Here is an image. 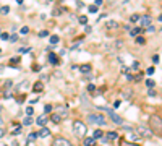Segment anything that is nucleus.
<instances>
[{
    "mask_svg": "<svg viewBox=\"0 0 162 146\" xmlns=\"http://www.w3.org/2000/svg\"><path fill=\"white\" fill-rule=\"evenodd\" d=\"M146 86L149 88V89H152V88L156 86V81H154V80H146Z\"/></svg>",
    "mask_w": 162,
    "mask_h": 146,
    "instance_id": "nucleus-24",
    "label": "nucleus"
},
{
    "mask_svg": "<svg viewBox=\"0 0 162 146\" xmlns=\"http://www.w3.org/2000/svg\"><path fill=\"white\" fill-rule=\"evenodd\" d=\"M104 136V133H102L101 130H94V133H92V138L94 140H97V138H102Z\"/></svg>",
    "mask_w": 162,
    "mask_h": 146,
    "instance_id": "nucleus-20",
    "label": "nucleus"
},
{
    "mask_svg": "<svg viewBox=\"0 0 162 146\" xmlns=\"http://www.w3.org/2000/svg\"><path fill=\"white\" fill-rule=\"evenodd\" d=\"M31 123H33V119H31V117H26L25 120H23V125H26V127H29Z\"/></svg>",
    "mask_w": 162,
    "mask_h": 146,
    "instance_id": "nucleus-27",
    "label": "nucleus"
},
{
    "mask_svg": "<svg viewBox=\"0 0 162 146\" xmlns=\"http://www.w3.org/2000/svg\"><path fill=\"white\" fill-rule=\"evenodd\" d=\"M37 136H39V138H47V136H50V130H49L47 127H42V128L37 131Z\"/></svg>",
    "mask_w": 162,
    "mask_h": 146,
    "instance_id": "nucleus-9",
    "label": "nucleus"
},
{
    "mask_svg": "<svg viewBox=\"0 0 162 146\" xmlns=\"http://www.w3.org/2000/svg\"><path fill=\"white\" fill-rule=\"evenodd\" d=\"M20 33H21V34H28V33H29V28H21Z\"/></svg>",
    "mask_w": 162,
    "mask_h": 146,
    "instance_id": "nucleus-39",
    "label": "nucleus"
},
{
    "mask_svg": "<svg viewBox=\"0 0 162 146\" xmlns=\"http://www.w3.org/2000/svg\"><path fill=\"white\" fill-rule=\"evenodd\" d=\"M37 138V133H31L29 136H28V141H33V140H36Z\"/></svg>",
    "mask_w": 162,
    "mask_h": 146,
    "instance_id": "nucleus-33",
    "label": "nucleus"
},
{
    "mask_svg": "<svg viewBox=\"0 0 162 146\" xmlns=\"http://www.w3.org/2000/svg\"><path fill=\"white\" fill-rule=\"evenodd\" d=\"M78 68H80L81 73H89V71H91V65H89V63H84V65L78 67Z\"/></svg>",
    "mask_w": 162,
    "mask_h": 146,
    "instance_id": "nucleus-15",
    "label": "nucleus"
},
{
    "mask_svg": "<svg viewBox=\"0 0 162 146\" xmlns=\"http://www.w3.org/2000/svg\"><path fill=\"white\" fill-rule=\"evenodd\" d=\"M147 94L151 96V97H154V96H156V89H149L147 91Z\"/></svg>",
    "mask_w": 162,
    "mask_h": 146,
    "instance_id": "nucleus-42",
    "label": "nucleus"
},
{
    "mask_svg": "<svg viewBox=\"0 0 162 146\" xmlns=\"http://www.w3.org/2000/svg\"><path fill=\"white\" fill-rule=\"evenodd\" d=\"M149 130L154 135H162V119L157 114H152L149 117Z\"/></svg>",
    "mask_w": 162,
    "mask_h": 146,
    "instance_id": "nucleus-1",
    "label": "nucleus"
},
{
    "mask_svg": "<svg viewBox=\"0 0 162 146\" xmlns=\"http://www.w3.org/2000/svg\"><path fill=\"white\" fill-rule=\"evenodd\" d=\"M2 123H3V120H2V119H0V125H2Z\"/></svg>",
    "mask_w": 162,
    "mask_h": 146,
    "instance_id": "nucleus-52",
    "label": "nucleus"
},
{
    "mask_svg": "<svg viewBox=\"0 0 162 146\" xmlns=\"http://www.w3.org/2000/svg\"><path fill=\"white\" fill-rule=\"evenodd\" d=\"M131 94H133L131 89H125V91H123V97H125V99H130V97H131Z\"/></svg>",
    "mask_w": 162,
    "mask_h": 146,
    "instance_id": "nucleus-22",
    "label": "nucleus"
},
{
    "mask_svg": "<svg viewBox=\"0 0 162 146\" xmlns=\"http://www.w3.org/2000/svg\"><path fill=\"white\" fill-rule=\"evenodd\" d=\"M0 52H2V49H0Z\"/></svg>",
    "mask_w": 162,
    "mask_h": 146,
    "instance_id": "nucleus-54",
    "label": "nucleus"
},
{
    "mask_svg": "<svg viewBox=\"0 0 162 146\" xmlns=\"http://www.w3.org/2000/svg\"><path fill=\"white\" fill-rule=\"evenodd\" d=\"M49 120H52V122H54V123H60L62 117H60V115H57L55 112H54V114H52V115H50V119H49Z\"/></svg>",
    "mask_w": 162,
    "mask_h": 146,
    "instance_id": "nucleus-17",
    "label": "nucleus"
},
{
    "mask_svg": "<svg viewBox=\"0 0 162 146\" xmlns=\"http://www.w3.org/2000/svg\"><path fill=\"white\" fill-rule=\"evenodd\" d=\"M84 146H96V140H94L92 136H88V138H84Z\"/></svg>",
    "mask_w": 162,
    "mask_h": 146,
    "instance_id": "nucleus-14",
    "label": "nucleus"
},
{
    "mask_svg": "<svg viewBox=\"0 0 162 146\" xmlns=\"http://www.w3.org/2000/svg\"><path fill=\"white\" fill-rule=\"evenodd\" d=\"M86 131H88V127L84 125V122L81 120L73 122V133L76 135V138H86Z\"/></svg>",
    "mask_w": 162,
    "mask_h": 146,
    "instance_id": "nucleus-2",
    "label": "nucleus"
},
{
    "mask_svg": "<svg viewBox=\"0 0 162 146\" xmlns=\"http://www.w3.org/2000/svg\"><path fill=\"white\" fill-rule=\"evenodd\" d=\"M138 67H139V63H138V62H133V65H131L133 70H138Z\"/></svg>",
    "mask_w": 162,
    "mask_h": 146,
    "instance_id": "nucleus-44",
    "label": "nucleus"
},
{
    "mask_svg": "<svg viewBox=\"0 0 162 146\" xmlns=\"http://www.w3.org/2000/svg\"><path fill=\"white\" fill-rule=\"evenodd\" d=\"M94 5H96V7H101L102 5V0H94Z\"/></svg>",
    "mask_w": 162,
    "mask_h": 146,
    "instance_id": "nucleus-46",
    "label": "nucleus"
},
{
    "mask_svg": "<svg viewBox=\"0 0 162 146\" xmlns=\"http://www.w3.org/2000/svg\"><path fill=\"white\" fill-rule=\"evenodd\" d=\"M47 34H49V33H47V31H40V33H39V37H46Z\"/></svg>",
    "mask_w": 162,
    "mask_h": 146,
    "instance_id": "nucleus-43",
    "label": "nucleus"
},
{
    "mask_svg": "<svg viewBox=\"0 0 162 146\" xmlns=\"http://www.w3.org/2000/svg\"><path fill=\"white\" fill-rule=\"evenodd\" d=\"M88 91H89V93H94V91H96V86L92 85V83H89V85H88Z\"/></svg>",
    "mask_w": 162,
    "mask_h": 146,
    "instance_id": "nucleus-31",
    "label": "nucleus"
},
{
    "mask_svg": "<svg viewBox=\"0 0 162 146\" xmlns=\"http://www.w3.org/2000/svg\"><path fill=\"white\" fill-rule=\"evenodd\" d=\"M0 37H2L3 41H8V39H10V36L7 34V33H2V34H0Z\"/></svg>",
    "mask_w": 162,
    "mask_h": 146,
    "instance_id": "nucleus-36",
    "label": "nucleus"
},
{
    "mask_svg": "<svg viewBox=\"0 0 162 146\" xmlns=\"http://www.w3.org/2000/svg\"><path fill=\"white\" fill-rule=\"evenodd\" d=\"M159 21H162V16H159Z\"/></svg>",
    "mask_w": 162,
    "mask_h": 146,
    "instance_id": "nucleus-53",
    "label": "nucleus"
},
{
    "mask_svg": "<svg viewBox=\"0 0 162 146\" xmlns=\"http://www.w3.org/2000/svg\"><path fill=\"white\" fill-rule=\"evenodd\" d=\"M152 62H154V63H159V55H152Z\"/></svg>",
    "mask_w": 162,
    "mask_h": 146,
    "instance_id": "nucleus-45",
    "label": "nucleus"
},
{
    "mask_svg": "<svg viewBox=\"0 0 162 146\" xmlns=\"http://www.w3.org/2000/svg\"><path fill=\"white\" fill-rule=\"evenodd\" d=\"M33 70H34V71H39L40 67H39V65H33Z\"/></svg>",
    "mask_w": 162,
    "mask_h": 146,
    "instance_id": "nucleus-48",
    "label": "nucleus"
},
{
    "mask_svg": "<svg viewBox=\"0 0 162 146\" xmlns=\"http://www.w3.org/2000/svg\"><path fill=\"white\" fill-rule=\"evenodd\" d=\"M106 112L109 114V117L112 119V122H114V123H117V125H123V119H122L120 115H117L112 109H106Z\"/></svg>",
    "mask_w": 162,
    "mask_h": 146,
    "instance_id": "nucleus-5",
    "label": "nucleus"
},
{
    "mask_svg": "<svg viewBox=\"0 0 162 146\" xmlns=\"http://www.w3.org/2000/svg\"><path fill=\"white\" fill-rule=\"evenodd\" d=\"M120 104H122V101H120V99H117V101L114 102V109H118V107H120Z\"/></svg>",
    "mask_w": 162,
    "mask_h": 146,
    "instance_id": "nucleus-37",
    "label": "nucleus"
},
{
    "mask_svg": "<svg viewBox=\"0 0 162 146\" xmlns=\"http://www.w3.org/2000/svg\"><path fill=\"white\" fill-rule=\"evenodd\" d=\"M88 10H89V13H97V7L96 5H89Z\"/></svg>",
    "mask_w": 162,
    "mask_h": 146,
    "instance_id": "nucleus-28",
    "label": "nucleus"
},
{
    "mask_svg": "<svg viewBox=\"0 0 162 146\" xmlns=\"http://www.w3.org/2000/svg\"><path fill=\"white\" fill-rule=\"evenodd\" d=\"M91 31H92V29H91V26H86V29H84V33H91Z\"/></svg>",
    "mask_w": 162,
    "mask_h": 146,
    "instance_id": "nucleus-50",
    "label": "nucleus"
},
{
    "mask_svg": "<svg viewBox=\"0 0 162 146\" xmlns=\"http://www.w3.org/2000/svg\"><path fill=\"white\" fill-rule=\"evenodd\" d=\"M141 31H144V29H143V28H135V29L130 31V36H136V37H138V34H139Z\"/></svg>",
    "mask_w": 162,
    "mask_h": 146,
    "instance_id": "nucleus-19",
    "label": "nucleus"
},
{
    "mask_svg": "<svg viewBox=\"0 0 162 146\" xmlns=\"http://www.w3.org/2000/svg\"><path fill=\"white\" fill-rule=\"evenodd\" d=\"M88 119H89L91 123H96V125H101V127L106 125V119H104V115H101V114H89Z\"/></svg>",
    "mask_w": 162,
    "mask_h": 146,
    "instance_id": "nucleus-3",
    "label": "nucleus"
},
{
    "mask_svg": "<svg viewBox=\"0 0 162 146\" xmlns=\"http://www.w3.org/2000/svg\"><path fill=\"white\" fill-rule=\"evenodd\" d=\"M8 11H10V7H7V5H3L2 8H0V13H2V15H7Z\"/></svg>",
    "mask_w": 162,
    "mask_h": 146,
    "instance_id": "nucleus-26",
    "label": "nucleus"
},
{
    "mask_svg": "<svg viewBox=\"0 0 162 146\" xmlns=\"http://www.w3.org/2000/svg\"><path fill=\"white\" fill-rule=\"evenodd\" d=\"M42 89H44V83H42V81L34 83V86H33V91H34V93H40Z\"/></svg>",
    "mask_w": 162,
    "mask_h": 146,
    "instance_id": "nucleus-10",
    "label": "nucleus"
},
{
    "mask_svg": "<svg viewBox=\"0 0 162 146\" xmlns=\"http://www.w3.org/2000/svg\"><path fill=\"white\" fill-rule=\"evenodd\" d=\"M120 146H139V145H136V143H130V141H127V140H122Z\"/></svg>",
    "mask_w": 162,
    "mask_h": 146,
    "instance_id": "nucleus-21",
    "label": "nucleus"
},
{
    "mask_svg": "<svg viewBox=\"0 0 162 146\" xmlns=\"http://www.w3.org/2000/svg\"><path fill=\"white\" fill-rule=\"evenodd\" d=\"M151 21H152V18L149 15H144L141 18V28L143 29H144V28H149V26H151Z\"/></svg>",
    "mask_w": 162,
    "mask_h": 146,
    "instance_id": "nucleus-7",
    "label": "nucleus"
},
{
    "mask_svg": "<svg viewBox=\"0 0 162 146\" xmlns=\"http://www.w3.org/2000/svg\"><path fill=\"white\" fill-rule=\"evenodd\" d=\"M146 73L147 75H152V73H154V67H149V68L146 70Z\"/></svg>",
    "mask_w": 162,
    "mask_h": 146,
    "instance_id": "nucleus-40",
    "label": "nucleus"
},
{
    "mask_svg": "<svg viewBox=\"0 0 162 146\" xmlns=\"http://www.w3.org/2000/svg\"><path fill=\"white\" fill-rule=\"evenodd\" d=\"M78 21H80L81 25H86V23H88V18H86V16H80V20H78Z\"/></svg>",
    "mask_w": 162,
    "mask_h": 146,
    "instance_id": "nucleus-32",
    "label": "nucleus"
},
{
    "mask_svg": "<svg viewBox=\"0 0 162 146\" xmlns=\"http://www.w3.org/2000/svg\"><path fill=\"white\" fill-rule=\"evenodd\" d=\"M138 131H139V136H144V138H149V136H152L151 131L147 130L146 127H143V125L138 127Z\"/></svg>",
    "mask_w": 162,
    "mask_h": 146,
    "instance_id": "nucleus-8",
    "label": "nucleus"
},
{
    "mask_svg": "<svg viewBox=\"0 0 162 146\" xmlns=\"http://www.w3.org/2000/svg\"><path fill=\"white\" fill-rule=\"evenodd\" d=\"M26 114H28V117L33 115V107H28V109H26Z\"/></svg>",
    "mask_w": 162,
    "mask_h": 146,
    "instance_id": "nucleus-41",
    "label": "nucleus"
},
{
    "mask_svg": "<svg viewBox=\"0 0 162 146\" xmlns=\"http://www.w3.org/2000/svg\"><path fill=\"white\" fill-rule=\"evenodd\" d=\"M11 146H20V143H18V141H13V143H11Z\"/></svg>",
    "mask_w": 162,
    "mask_h": 146,
    "instance_id": "nucleus-51",
    "label": "nucleus"
},
{
    "mask_svg": "<svg viewBox=\"0 0 162 146\" xmlns=\"http://www.w3.org/2000/svg\"><path fill=\"white\" fill-rule=\"evenodd\" d=\"M20 52H21V54H26V52H31V49H29V47H28V49H20Z\"/></svg>",
    "mask_w": 162,
    "mask_h": 146,
    "instance_id": "nucleus-47",
    "label": "nucleus"
},
{
    "mask_svg": "<svg viewBox=\"0 0 162 146\" xmlns=\"http://www.w3.org/2000/svg\"><path fill=\"white\" fill-rule=\"evenodd\" d=\"M28 86H29V83H28V81H23V83H21V85L18 86V91H23V89H26Z\"/></svg>",
    "mask_w": 162,
    "mask_h": 146,
    "instance_id": "nucleus-25",
    "label": "nucleus"
},
{
    "mask_svg": "<svg viewBox=\"0 0 162 146\" xmlns=\"http://www.w3.org/2000/svg\"><path fill=\"white\" fill-rule=\"evenodd\" d=\"M8 41H10V42H16V41H18V36H16V34H11Z\"/></svg>",
    "mask_w": 162,
    "mask_h": 146,
    "instance_id": "nucleus-35",
    "label": "nucleus"
},
{
    "mask_svg": "<svg viewBox=\"0 0 162 146\" xmlns=\"http://www.w3.org/2000/svg\"><path fill=\"white\" fill-rule=\"evenodd\" d=\"M47 122H49V119H46L44 115H40L39 119L36 120V123H37L39 127H46V125H47Z\"/></svg>",
    "mask_w": 162,
    "mask_h": 146,
    "instance_id": "nucleus-12",
    "label": "nucleus"
},
{
    "mask_svg": "<svg viewBox=\"0 0 162 146\" xmlns=\"http://www.w3.org/2000/svg\"><path fill=\"white\" fill-rule=\"evenodd\" d=\"M18 62H20V57H15V59H11V60H10V63H11V65H13V63L16 65Z\"/></svg>",
    "mask_w": 162,
    "mask_h": 146,
    "instance_id": "nucleus-38",
    "label": "nucleus"
},
{
    "mask_svg": "<svg viewBox=\"0 0 162 146\" xmlns=\"http://www.w3.org/2000/svg\"><path fill=\"white\" fill-rule=\"evenodd\" d=\"M136 44H139V45H144V44H146V39H144L143 36H138V37H136Z\"/></svg>",
    "mask_w": 162,
    "mask_h": 146,
    "instance_id": "nucleus-23",
    "label": "nucleus"
},
{
    "mask_svg": "<svg viewBox=\"0 0 162 146\" xmlns=\"http://www.w3.org/2000/svg\"><path fill=\"white\" fill-rule=\"evenodd\" d=\"M55 114L63 119V117L68 114V107H66V106H55Z\"/></svg>",
    "mask_w": 162,
    "mask_h": 146,
    "instance_id": "nucleus-6",
    "label": "nucleus"
},
{
    "mask_svg": "<svg viewBox=\"0 0 162 146\" xmlns=\"http://www.w3.org/2000/svg\"><path fill=\"white\" fill-rule=\"evenodd\" d=\"M52 146H73V145H71L70 140H66L63 136H57V138H54V141H52Z\"/></svg>",
    "mask_w": 162,
    "mask_h": 146,
    "instance_id": "nucleus-4",
    "label": "nucleus"
},
{
    "mask_svg": "<svg viewBox=\"0 0 162 146\" xmlns=\"http://www.w3.org/2000/svg\"><path fill=\"white\" fill-rule=\"evenodd\" d=\"M139 20H141V16H139V15H133L131 18H130V21H131V23H136V21H139Z\"/></svg>",
    "mask_w": 162,
    "mask_h": 146,
    "instance_id": "nucleus-29",
    "label": "nucleus"
},
{
    "mask_svg": "<svg viewBox=\"0 0 162 146\" xmlns=\"http://www.w3.org/2000/svg\"><path fill=\"white\" fill-rule=\"evenodd\" d=\"M44 112H46V114H49V112H52V106H50V104H47V106L44 107Z\"/></svg>",
    "mask_w": 162,
    "mask_h": 146,
    "instance_id": "nucleus-34",
    "label": "nucleus"
},
{
    "mask_svg": "<svg viewBox=\"0 0 162 146\" xmlns=\"http://www.w3.org/2000/svg\"><path fill=\"white\" fill-rule=\"evenodd\" d=\"M58 41H60V37L57 34H54V36H50V41H49V42H50L52 45H55V44H58Z\"/></svg>",
    "mask_w": 162,
    "mask_h": 146,
    "instance_id": "nucleus-18",
    "label": "nucleus"
},
{
    "mask_svg": "<svg viewBox=\"0 0 162 146\" xmlns=\"http://www.w3.org/2000/svg\"><path fill=\"white\" fill-rule=\"evenodd\" d=\"M49 62H50L52 65H58V59H57V55L52 52V54H49Z\"/></svg>",
    "mask_w": 162,
    "mask_h": 146,
    "instance_id": "nucleus-16",
    "label": "nucleus"
},
{
    "mask_svg": "<svg viewBox=\"0 0 162 146\" xmlns=\"http://www.w3.org/2000/svg\"><path fill=\"white\" fill-rule=\"evenodd\" d=\"M106 28H107V29H115V28H118V23L114 21V20H109L106 23Z\"/></svg>",
    "mask_w": 162,
    "mask_h": 146,
    "instance_id": "nucleus-11",
    "label": "nucleus"
},
{
    "mask_svg": "<svg viewBox=\"0 0 162 146\" xmlns=\"http://www.w3.org/2000/svg\"><path fill=\"white\" fill-rule=\"evenodd\" d=\"M11 133H13V135H20V133H21V125H16L15 130L11 131Z\"/></svg>",
    "mask_w": 162,
    "mask_h": 146,
    "instance_id": "nucleus-30",
    "label": "nucleus"
},
{
    "mask_svg": "<svg viewBox=\"0 0 162 146\" xmlns=\"http://www.w3.org/2000/svg\"><path fill=\"white\" fill-rule=\"evenodd\" d=\"M106 138L109 141H115L117 138H118V133H117V131H109V133L106 135Z\"/></svg>",
    "mask_w": 162,
    "mask_h": 146,
    "instance_id": "nucleus-13",
    "label": "nucleus"
},
{
    "mask_svg": "<svg viewBox=\"0 0 162 146\" xmlns=\"http://www.w3.org/2000/svg\"><path fill=\"white\" fill-rule=\"evenodd\" d=\"M5 135V130H3V128H2V127H0V138H2V136Z\"/></svg>",
    "mask_w": 162,
    "mask_h": 146,
    "instance_id": "nucleus-49",
    "label": "nucleus"
}]
</instances>
